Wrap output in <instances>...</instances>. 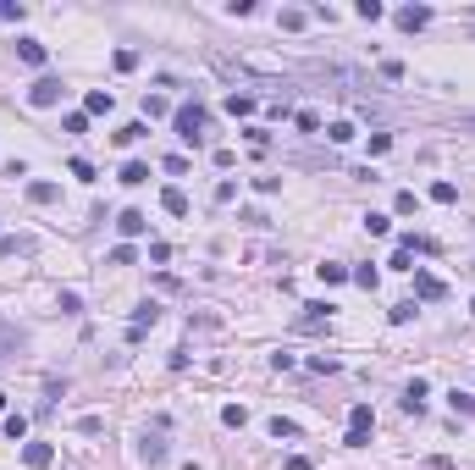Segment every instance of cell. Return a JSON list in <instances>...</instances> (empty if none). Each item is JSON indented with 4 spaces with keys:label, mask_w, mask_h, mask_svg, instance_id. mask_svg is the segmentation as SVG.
<instances>
[{
    "label": "cell",
    "mask_w": 475,
    "mask_h": 470,
    "mask_svg": "<svg viewBox=\"0 0 475 470\" xmlns=\"http://www.w3.org/2000/svg\"><path fill=\"white\" fill-rule=\"evenodd\" d=\"M431 199H437V205H453V199H459V188H453L448 177H437V183H431Z\"/></svg>",
    "instance_id": "ac0fdd59"
},
{
    "label": "cell",
    "mask_w": 475,
    "mask_h": 470,
    "mask_svg": "<svg viewBox=\"0 0 475 470\" xmlns=\"http://www.w3.org/2000/svg\"><path fill=\"white\" fill-rule=\"evenodd\" d=\"M371 426H376L371 404H354V409H348V432H343V443H348V448H365V443H371Z\"/></svg>",
    "instance_id": "7a4b0ae2"
},
{
    "label": "cell",
    "mask_w": 475,
    "mask_h": 470,
    "mask_svg": "<svg viewBox=\"0 0 475 470\" xmlns=\"http://www.w3.org/2000/svg\"><path fill=\"white\" fill-rule=\"evenodd\" d=\"M393 150V133H371V156H387Z\"/></svg>",
    "instance_id": "d590c367"
},
{
    "label": "cell",
    "mask_w": 475,
    "mask_h": 470,
    "mask_svg": "<svg viewBox=\"0 0 475 470\" xmlns=\"http://www.w3.org/2000/svg\"><path fill=\"white\" fill-rule=\"evenodd\" d=\"M50 460H56L50 443H22V465L28 470H50Z\"/></svg>",
    "instance_id": "277c9868"
},
{
    "label": "cell",
    "mask_w": 475,
    "mask_h": 470,
    "mask_svg": "<svg viewBox=\"0 0 475 470\" xmlns=\"http://www.w3.org/2000/svg\"><path fill=\"white\" fill-rule=\"evenodd\" d=\"M348 282H359V288H376V282H382V271H376V266H354V271H348Z\"/></svg>",
    "instance_id": "d6986e66"
},
{
    "label": "cell",
    "mask_w": 475,
    "mask_h": 470,
    "mask_svg": "<svg viewBox=\"0 0 475 470\" xmlns=\"http://www.w3.org/2000/svg\"><path fill=\"white\" fill-rule=\"evenodd\" d=\"M6 437L22 443V437H28V415H6Z\"/></svg>",
    "instance_id": "7402d4cb"
},
{
    "label": "cell",
    "mask_w": 475,
    "mask_h": 470,
    "mask_svg": "<svg viewBox=\"0 0 475 470\" xmlns=\"http://www.w3.org/2000/svg\"><path fill=\"white\" fill-rule=\"evenodd\" d=\"M288 470H310V460H304V454H293V460H288Z\"/></svg>",
    "instance_id": "b9f144b4"
},
{
    "label": "cell",
    "mask_w": 475,
    "mask_h": 470,
    "mask_svg": "<svg viewBox=\"0 0 475 470\" xmlns=\"http://www.w3.org/2000/svg\"><path fill=\"white\" fill-rule=\"evenodd\" d=\"M144 227H150V216H144V211H122V216H116V233H122V238H139Z\"/></svg>",
    "instance_id": "30bf717a"
},
{
    "label": "cell",
    "mask_w": 475,
    "mask_h": 470,
    "mask_svg": "<svg viewBox=\"0 0 475 470\" xmlns=\"http://www.w3.org/2000/svg\"><path fill=\"white\" fill-rule=\"evenodd\" d=\"M28 199H33V205H50V199H56V183H28Z\"/></svg>",
    "instance_id": "44dd1931"
},
{
    "label": "cell",
    "mask_w": 475,
    "mask_h": 470,
    "mask_svg": "<svg viewBox=\"0 0 475 470\" xmlns=\"http://www.w3.org/2000/svg\"><path fill=\"white\" fill-rule=\"evenodd\" d=\"M67 172H72V177H83V183H94V166H88L83 156H72V160H67Z\"/></svg>",
    "instance_id": "f1b7e54d"
},
{
    "label": "cell",
    "mask_w": 475,
    "mask_h": 470,
    "mask_svg": "<svg viewBox=\"0 0 475 470\" xmlns=\"http://www.w3.org/2000/svg\"><path fill=\"white\" fill-rule=\"evenodd\" d=\"M426 22H431V11H426V6H403V11H398V28H403V33H420Z\"/></svg>",
    "instance_id": "8992f818"
},
{
    "label": "cell",
    "mask_w": 475,
    "mask_h": 470,
    "mask_svg": "<svg viewBox=\"0 0 475 470\" xmlns=\"http://www.w3.org/2000/svg\"><path fill=\"white\" fill-rule=\"evenodd\" d=\"M221 420H227V426H249V409H243V404H227Z\"/></svg>",
    "instance_id": "83f0119b"
},
{
    "label": "cell",
    "mask_w": 475,
    "mask_h": 470,
    "mask_svg": "<svg viewBox=\"0 0 475 470\" xmlns=\"http://www.w3.org/2000/svg\"><path fill=\"white\" fill-rule=\"evenodd\" d=\"M45 56H50V50H45L39 39H17V61H22V67H45Z\"/></svg>",
    "instance_id": "52a82bcc"
},
{
    "label": "cell",
    "mask_w": 475,
    "mask_h": 470,
    "mask_svg": "<svg viewBox=\"0 0 475 470\" xmlns=\"http://www.w3.org/2000/svg\"><path fill=\"white\" fill-rule=\"evenodd\" d=\"M354 11H359V17H365V22H376V17H382V0H359V6H354Z\"/></svg>",
    "instance_id": "836d02e7"
},
{
    "label": "cell",
    "mask_w": 475,
    "mask_h": 470,
    "mask_svg": "<svg viewBox=\"0 0 475 470\" xmlns=\"http://www.w3.org/2000/svg\"><path fill=\"white\" fill-rule=\"evenodd\" d=\"M111 105H116V94H111V89H88V100H83V116H105Z\"/></svg>",
    "instance_id": "ba28073f"
},
{
    "label": "cell",
    "mask_w": 475,
    "mask_h": 470,
    "mask_svg": "<svg viewBox=\"0 0 475 470\" xmlns=\"http://www.w3.org/2000/svg\"><path fill=\"white\" fill-rule=\"evenodd\" d=\"M160 205H166L171 216H188V194H182V188H166V194H160Z\"/></svg>",
    "instance_id": "e0dca14e"
},
{
    "label": "cell",
    "mask_w": 475,
    "mask_h": 470,
    "mask_svg": "<svg viewBox=\"0 0 475 470\" xmlns=\"http://www.w3.org/2000/svg\"><path fill=\"white\" fill-rule=\"evenodd\" d=\"M387 315H393V326H403V321H414V299H403V305H393Z\"/></svg>",
    "instance_id": "4dcf8cb0"
},
{
    "label": "cell",
    "mask_w": 475,
    "mask_h": 470,
    "mask_svg": "<svg viewBox=\"0 0 475 470\" xmlns=\"http://www.w3.org/2000/svg\"><path fill=\"white\" fill-rule=\"evenodd\" d=\"M6 404H11V398H6V393H0V415H6Z\"/></svg>",
    "instance_id": "7bdbcfd3"
},
{
    "label": "cell",
    "mask_w": 475,
    "mask_h": 470,
    "mask_svg": "<svg viewBox=\"0 0 475 470\" xmlns=\"http://www.w3.org/2000/svg\"><path fill=\"white\" fill-rule=\"evenodd\" d=\"M310 371H326V377H332V371H337V360H332V354H310Z\"/></svg>",
    "instance_id": "f35d334b"
},
{
    "label": "cell",
    "mask_w": 475,
    "mask_h": 470,
    "mask_svg": "<svg viewBox=\"0 0 475 470\" xmlns=\"http://www.w3.org/2000/svg\"><path fill=\"white\" fill-rule=\"evenodd\" d=\"M61 128H67V133H88V116H83V111H72V116H67Z\"/></svg>",
    "instance_id": "ab89813d"
},
{
    "label": "cell",
    "mask_w": 475,
    "mask_h": 470,
    "mask_svg": "<svg viewBox=\"0 0 475 470\" xmlns=\"http://www.w3.org/2000/svg\"><path fill=\"white\" fill-rule=\"evenodd\" d=\"M17 349H22V332H17V326H6V321H0V354H17Z\"/></svg>",
    "instance_id": "ffe728a7"
},
{
    "label": "cell",
    "mask_w": 475,
    "mask_h": 470,
    "mask_svg": "<svg viewBox=\"0 0 475 470\" xmlns=\"http://www.w3.org/2000/svg\"><path fill=\"white\" fill-rule=\"evenodd\" d=\"M326 139H332V144H348V139H354V122H332Z\"/></svg>",
    "instance_id": "d4e9b609"
},
{
    "label": "cell",
    "mask_w": 475,
    "mask_h": 470,
    "mask_svg": "<svg viewBox=\"0 0 475 470\" xmlns=\"http://www.w3.org/2000/svg\"><path fill=\"white\" fill-rule=\"evenodd\" d=\"M144 116H150V122H155V116H171V105H166L160 94H144Z\"/></svg>",
    "instance_id": "603a6c76"
},
{
    "label": "cell",
    "mask_w": 475,
    "mask_h": 470,
    "mask_svg": "<svg viewBox=\"0 0 475 470\" xmlns=\"http://www.w3.org/2000/svg\"><path fill=\"white\" fill-rule=\"evenodd\" d=\"M316 271H320V282H326V288H337V282H348V266H343V260H320Z\"/></svg>",
    "instance_id": "4fadbf2b"
},
{
    "label": "cell",
    "mask_w": 475,
    "mask_h": 470,
    "mask_svg": "<svg viewBox=\"0 0 475 470\" xmlns=\"http://www.w3.org/2000/svg\"><path fill=\"white\" fill-rule=\"evenodd\" d=\"M365 227H371V233H376V238H387V233H393V222H387V216H376V211L365 216Z\"/></svg>",
    "instance_id": "1f68e13d"
},
{
    "label": "cell",
    "mask_w": 475,
    "mask_h": 470,
    "mask_svg": "<svg viewBox=\"0 0 475 470\" xmlns=\"http://www.w3.org/2000/svg\"><path fill=\"white\" fill-rule=\"evenodd\" d=\"M326 321H332V305H304V315H299V326H304V332H320Z\"/></svg>",
    "instance_id": "7c38bea8"
},
{
    "label": "cell",
    "mask_w": 475,
    "mask_h": 470,
    "mask_svg": "<svg viewBox=\"0 0 475 470\" xmlns=\"http://www.w3.org/2000/svg\"><path fill=\"white\" fill-rule=\"evenodd\" d=\"M448 398H453V409H465V415H475V398H470V393H459V388H453Z\"/></svg>",
    "instance_id": "60d3db41"
},
{
    "label": "cell",
    "mask_w": 475,
    "mask_h": 470,
    "mask_svg": "<svg viewBox=\"0 0 475 470\" xmlns=\"http://www.w3.org/2000/svg\"><path fill=\"white\" fill-rule=\"evenodd\" d=\"M0 22H22V0H0Z\"/></svg>",
    "instance_id": "f546056e"
},
{
    "label": "cell",
    "mask_w": 475,
    "mask_h": 470,
    "mask_svg": "<svg viewBox=\"0 0 475 470\" xmlns=\"http://www.w3.org/2000/svg\"><path fill=\"white\" fill-rule=\"evenodd\" d=\"M470 128H475V122H470Z\"/></svg>",
    "instance_id": "f6af8a7d"
},
{
    "label": "cell",
    "mask_w": 475,
    "mask_h": 470,
    "mask_svg": "<svg viewBox=\"0 0 475 470\" xmlns=\"http://www.w3.org/2000/svg\"><path fill=\"white\" fill-rule=\"evenodd\" d=\"M111 266H133V243H116L111 249Z\"/></svg>",
    "instance_id": "8d00e7d4"
},
{
    "label": "cell",
    "mask_w": 475,
    "mask_h": 470,
    "mask_svg": "<svg viewBox=\"0 0 475 470\" xmlns=\"http://www.w3.org/2000/svg\"><path fill=\"white\" fill-rule=\"evenodd\" d=\"M111 61H116V73H133V67H139V56H133V50H116Z\"/></svg>",
    "instance_id": "e575fe53"
},
{
    "label": "cell",
    "mask_w": 475,
    "mask_h": 470,
    "mask_svg": "<svg viewBox=\"0 0 475 470\" xmlns=\"http://www.w3.org/2000/svg\"><path fill=\"white\" fill-rule=\"evenodd\" d=\"M393 211H398V216H414V194H409V188H403V194L393 199Z\"/></svg>",
    "instance_id": "74e56055"
},
{
    "label": "cell",
    "mask_w": 475,
    "mask_h": 470,
    "mask_svg": "<svg viewBox=\"0 0 475 470\" xmlns=\"http://www.w3.org/2000/svg\"><path fill=\"white\" fill-rule=\"evenodd\" d=\"M122 183H127V188L150 183V166H144V160H127V166H122Z\"/></svg>",
    "instance_id": "2e32d148"
},
{
    "label": "cell",
    "mask_w": 475,
    "mask_h": 470,
    "mask_svg": "<svg viewBox=\"0 0 475 470\" xmlns=\"http://www.w3.org/2000/svg\"><path fill=\"white\" fill-rule=\"evenodd\" d=\"M227 111H233V116H254L260 100H254V94H227Z\"/></svg>",
    "instance_id": "9a60e30c"
},
{
    "label": "cell",
    "mask_w": 475,
    "mask_h": 470,
    "mask_svg": "<svg viewBox=\"0 0 475 470\" xmlns=\"http://www.w3.org/2000/svg\"><path fill=\"white\" fill-rule=\"evenodd\" d=\"M426 398H431V388H426V382L414 377V382L403 388V409H409V415H420V409H426Z\"/></svg>",
    "instance_id": "8fae6325"
},
{
    "label": "cell",
    "mask_w": 475,
    "mask_h": 470,
    "mask_svg": "<svg viewBox=\"0 0 475 470\" xmlns=\"http://www.w3.org/2000/svg\"><path fill=\"white\" fill-rule=\"evenodd\" d=\"M442 294H448V282H442V277H431V271H420V277H414V299H442Z\"/></svg>",
    "instance_id": "9c48e42d"
},
{
    "label": "cell",
    "mask_w": 475,
    "mask_h": 470,
    "mask_svg": "<svg viewBox=\"0 0 475 470\" xmlns=\"http://www.w3.org/2000/svg\"><path fill=\"white\" fill-rule=\"evenodd\" d=\"M470 315H475V299H470Z\"/></svg>",
    "instance_id": "ee69618b"
},
{
    "label": "cell",
    "mask_w": 475,
    "mask_h": 470,
    "mask_svg": "<svg viewBox=\"0 0 475 470\" xmlns=\"http://www.w3.org/2000/svg\"><path fill=\"white\" fill-rule=\"evenodd\" d=\"M155 321H160V305H155V299H144V305L133 310V332H127V338H144V326H155Z\"/></svg>",
    "instance_id": "5b68a950"
},
{
    "label": "cell",
    "mask_w": 475,
    "mask_h": 470,
    "mask_svg": "<svg viewBox=\"0 0 475 470\" xmlns=\"http://www.w3.org/2000/svg\"><path fill=\"white\" fill-rule=\"evenodd\" d=\"M111 139H116V144H133V139H144V122H127V128H116Z\"/></svg>",
    "instance_id": "484cf974"
},
{
    "label": "cell",
    "mask_w": 475,
    "mask_h": 470,
    "mask_svg": "<svg viewBox=\"0 0 475 470\" xmlns=\"http://www.w3.org/2000/svg\"><path fill=\"white\" fill-rule=\"evenodd\" d=\"M139 454H144V465H166V454H171V448H166V437H144V448H139Z\"/></svg>",
    "instance_id": "5bb4252c"
},
{
    "label": "cell",
    "mask_w": 475,
    "mask_h": 470,
    "mask_svg": "<svg viewBox=\"0 0 475 470\" xmlns=\"http://www.w3.org/2000/svg\"><path fill=\"white\" fill-rule=\"evenodd\" d=\"M171 122H177V133H182L188 144H199V139H205V128H210V116H205V105H199V100L177 105V111H171Z\"/></svg>",
    "instance_id": "6da1fadb"
},
{
    "label": "cell",
    "mask_w": 475,
    "mask_h": 470,
    "mask_svg": "<svg viewBox=\"0 0 475 470\" xmlns=\"http://www.w3.org/2000/svg\"><path fill=\"white\" fill-rule=\"evenodd\" d=\"M56 100H61V78H50V73L28 89V105H39V111H45V105H56Z\"/></svg>",
    "instance_id": "3957f363"
},
{
    "label": "cell",
    "mask_w": 475,
    "mask_h": 470,
    "mask_svg": "<svg viewBox=\"0 0 475 470\" xmlns=\"http://www.w3.org/2000/svg\"><path fill=\"white\" fill-rule=\"evenodd\" d=\"M277 22H282V28H288V33H299V28H304V22H310V17H304V11H293V6H288V11H282V17H277Z\"/></svg>",
    "instance_id": "cb8c5ba5"
},
{
    "label": "cell",
    "mask_w": 475,
    "mask_h": 470,
    "mask_svg": "<svg viewBox=\"0 0 475 470\" xmlns=\"http://www.w3.org/2000/svg\"><path fill=\"white\" fill-rule=\"evenodd\" d=\"M271 437H299V420H288V415H277V420H271Z\"/></svg>",
    "instance_id": "4316f807"
},
{
    "label": "cell",
    "mask_w": 475,
    "mask_h": 470,
    "mask_svg": "<svg viewBox=\"0 0 475 470\" xmlns=\"http://www.w3.org/2000/svg\"><path fill=\"white\" fill-rule=\"evenodd\" d=\"M387 266H393V271H414V255H409V249H393V260H387Z\"/></svg>",
    "instance_id": "d6a6232c"
}]
</instances>
